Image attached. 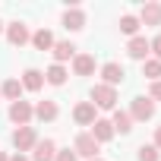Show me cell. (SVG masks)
Listing matches in <instances>:
<instances>
[{"mask_svg":"<svg viewBox=\"0 0 161 161\" xmlns=\"http://www.w3.org/2000/svg\"><path fill=\"white\" fill-rule=\"evenodd\" d=\"M10 161H32V158H25V155H19V152H16V155H13Z\"/></svg>","mask_w":161,"mask_h":161,"instance_id":"cell-29","label":"cell"},{"mask_svg":"<svg viewBox=\"0 0 161 161\" xmlns=\"http://www.w3.org/2000/svg\"><path fill=\"white\" fill-rule=\"evenodd\" d=\"M35 142H38V136H35L32 126H19V130H13V145H16L19 155H22V152H32Z\"/></svg>","mask_w":161,"mask_h":161,"instance_id":"cell-5","label":"cell"},{"mask_svg":"<svg viewBox=\"0 0 161 161\" xmlns=\"http://www.w3.org/2000/svg\"><path fill=\"white\" fill-rule=\"evenodd\" d=\"M54 161H79V158H76V152L63 148V152H57V158H54Z\"/></svg>","mask_w":161,"mask_h":161,"instance_id":"cell-27","label":"cell"},{"mask_svg":"<svg viewBox=\"0 0 161 161\" xmlns=\"http://www.w3.org/2000/svg\"><path fill=\"white\" fill-rule=\"evenodd\" d=\"M63 25H66L69 32H79V29H86V13L79 10V7L66 10V13H63Z\"/></svg>","mask_w":161,"mask_h":161,"instance_id":"cell-17","label":"cell"},{"mask_svg":"<svg viewBox=\"0 0 161 161\" xmlns=\"http://www.w3.org/2000/svg\"><path fill=\"white\" fill-rule=\"evenodd\" d=\"M57 158V142L54 139H38L32 148V161H54Z\"/></svg>","mask_w":161,"mask_h":161,"instance_id":"cell-9","label":"cell"},{"mask_svg":"<svg viewBox=\"0 0 161 161\" xmlns=\"http://www.w3.org/2000/svg\"><path fill=\"white\" fill-rule=\"evenodd\" d=\"M32 44H35L38 51H51V47H54V35H51L47 29H38V32L32 35Z\"/></svg>","mask_w":161,"mask_h":161,"instance_id":"cell-21","label":"cell"},{"mask_svg":"<svg viewBox=\"0 0 161 161\" xmlns=\"http://www.w3.org/2000/svg\"><path fill=\"white\" fill-rule=\"evenodd\" d=\"M92 161H104V158H92Z\"/></svg>","mask_w":161,"mask_h":161,"instance_id":"cell-31","label":"cell"},{"mask_svg":"<svg viewBox=\"0 0 161 161\" xmlns=\"http://www.w3.org/2000/svg\"><path fill=\"white\" fill-rule=\"evenodd\" d=\"M111 126H114V133H130V130H133V117H130L126 111H114Z\"/></svg>","mask_w":161,"mask_h":161,"instance_id":"cell-20","label":"cell"},{"mask_svg":"<svg viewBox=\"0 0 161 161\" xmlns=\"http://www.w3.org/2000/svg\"><path fill=\"white\" fill-rule=\"evenodd\" d=\"M142 76L152 79V82H158V79H161V60H155V57L145 60V63H142Z\"/></svg>","mask_w":161,"mask_h":161,"instance_id":"cell-22","label":"cell"},{"mask_svg":"<svg viewBox=\"0 0 161 161\" xmlns=\"http://www.w3.org/2000/svg\"><path fill=\"white\" fill-rule=\"evenodd\" d=\"M0 32H3V22H0Z\"/></svg>","mask_w":161,"mask_h":161,"instance_id":"cell-32","label":"cell"},{"mask_svg":"<svg viewBox=\"0 0 161 161\" xmlns=\"http://www.w3.org/2000/svg\"><path fill=\"white\" fill-rule=\"evenodd\" d=\"M44 86V73L41 69H35V66H29L25 73H22V89H29V92H38Z\"/></svg>","mask_w":161,"mask_h":161,"instance_id":"cell-16","label":"cell"},{"mask_svg":"<svg viewBox=\"0 0 161 161\" xmlns=\"http://www.w3.org/2000/svg\"><path fill=\"white\" fill-rule=\"evenodd\" d=\"M7 41H10L13 47H22L25 41H32L29 25H25V22H10V25H7Z\"/></svg>","mask_w":161,"mask_h":161,"instance_id":"cell-8","label":"cell"},{"mask_svg":"<svg viewBox=\"0 0 161 161\" xmlns=\"http://www.w3.org/2000/svg\"><path fill=\"white\" fill-rule=\"evenodd\" d=\"M92 139H95L98 145H101V142H111V139H114V126H111V120H101V117H98V120L92 123Z\"/></svg>","mask_w":161,"mask_h":161,"instance_id":"cell-11","label":"cell"},{"mask_svg":"<svg viewBox=\"0 0 161 161\" xmlns=\"http://www.w3.org/2000/svg\"><path fill=\"white\" fill-rule=\"evenodd\" d=\"M73 73L76 76H92L95 73V57L92 54H76L73 57Z\"/></svg>","mask_w":161,"mask_h":161,"instance_id":"cell-13","label":"cell"},{"mask_svg":"<svg viewBox=\"0 0 161 161\" xmlns=\"http://www.w3.org/2000/svg\"><path fill=\"white\" fill-rule=\"evenodd\" d=\"M148 98H152V101H161V79H158V82H152V89H148Z\"/></svg>","mask_w":161,"mask_h":161,"instance_id":"cell-26","label":"cell"},{"mask_svg":"<svg viewBox=\"0 0 161 161\" xmlns=\"http://www.w3.org/2000/svg\"><path fill=\"white\" fill-rule=\"evenodd\" d=\"M57 114H60V108H57V101H38L35 104V117L38 120H44V123H51V120H57Z\"/></svg>","mask_w":161,"mask_h":161,"instance_id":"cell-15","label":"cell"},{"mask_svg":"<svg viewBox=\"0 0 161 161\" xmlns=\"http://www.w3.org/2000/svg\"><path fill=\"white\" fill-rule=\"evenodd\" d=\"M73 120H76L79 126H92V123L98 120V114H95V104H92V101H79V104L73 108Z\"/></svg>","mask_w":161,"mask_h":161,"instance_id":"cell-6","label":"cell"},{"mask_svg":"<svg viewBox=\"0 0 161 161\" xmlns=\"http://www.w3.org/2000/svg\"><path fill=\"white\" fill-rule=\"evenodd\" d=\"M136 19H139V25H161V3H145Z\"/></svg>","mask_w":161,"mask_h":161,"instance_id":"cell-12","label":"cell"},{"mask_svg":"<svg viewBox=\"0 0 161 161\" xmlns=\"http://www.w3.org/2000/svg\"><path fill=\"white\" fill-rule=\"evenodd\" d=\"M101 79H104V86H111V89H117L120 82H123V79H126V69L120 66V63H104L101 66Z\"/></svg>","mask_w":161,"mask_h":161,"instance_id":"cell-7","label":"cell"},{"mask_svg":"<svg viewBox=\"0 0 161 161\" xmlns=\"http://www.w3.org/2000/svg\"><path fill=\"white\" fill-rule=\"evenodd\" d=\"M148 51L155 54V60H161V35H155V38L148 41Z\"/></svg>","mask_w":161,"mask_h":161,"instance_id":"cell-25","label":"cell"},{"mask_svg":"<svg viewBox=\"0 0 161 161\" xmlns=\"http://www.w3.org/2000/svg\"><path fill=\"white\" fill-rule=\"evenodd\" d=\"M66 76H69V73H66L63 63H51L47 73H44V82H51V86H63V82H66Z\"/></svg>","mask_w":161,"mask_h":161,"instance_id":"cell-18","label":"cell"},{"mask_svg":"<svg viewBox=\"0 0 161 161\" xmlns=\"http://www.w3.org/2000/svg\"><path fill=\"white\" fill-rule=\"evenodd\" d=\"M98 148H101V145L92 139V133H79V136H76V142H73L76 158H89V161H92V158H98Z\"/></svg>","mask_w":161,"mask_h":161,"instance_id":"cell-3","label":"cell"},{"mask_svg":"<svg viewBox=\"0 0 161 161\" xmlns=\"http://www.w3.org/2000/svg\"><path fill=\"white\" fill-rule=\"evenodd\" d=\"M0 161H10V155H7V152H0Z\"/></svg>","mask_w":161,"mask_h":161,"instance_id":"cell-30","label":"cell"},{"mask_svg":"<svg viewBox=\"0 0 161 161\" xmlns=\"http://www.w3.org/2000/svg\"><path fill=\"white\" fill-rule=\"evenodd\" d=\"M32 117H35V108H32L29 101H13V104H10V120H13L16 126H29Z\"/></svg>","mask_w":161,"mask_h":161,"instance_id":"cell-4","label":"cell"},{"mask_svg":"<svg viewBox=\"0 0 161 161\" xmlns=\"http://www.w3.org/2000/svg\"><path fill=\"white\" fill-rule=\"evenodd\" d=\"M51 54H54V63H63V60H73V57H76V44H73V41H54Z\"/></svg>","mask_w":161,"mask_h":161,"instance_id":"cell-14","label":"cell"},{"mask_svg":"<svg viewBox=\"0 0 161 161\" xmlns=\"http://www.w3.org/2000/svg\"><path fill=\"white\" fill-rule=\"evenodd\" d=\"M126 54H130L133 60H142V63H145V60H148V54H152V51H148V38H142V35L130 38V44H126Z\"/></svg>","mask_w":161,"mask_h":161,"instance_id":"cell-10","label":"cell"},{"mask_svg":"<svg viewBox=\"0 0 161 161\" xmlns=\"http://www.w3.org/2000/svg\"><path fill=\"white\" fill-rule=\"evenodd\" d=\"M152 145H155V148H158V152H161V126H158V130H155V142H152Z\"/></svg>","mask_w":161,"mask_h":161,"instance_id":"cell-28","label":"cell"},{"mask_svg":"<svg viewBox=\"0 0 161 161\" xmlns=\"http://www.w3.org/2000/svg\"><path fill=\"white\" fill-rule=\"evenodd\" d=\"M133 120H139V123H145V120H152L155 117V101L148 98V95H139V98H133V108L126 111Z\"/></svg>","mask_w":161,"mask_h":161,"instance_id":"cell-2","label":"cell"},{"mask_svg":"<svg viewBox=\"0 0 161 161\" xmlns=\"http://www.w3.org/2000/svg\"><path fill=\"white\" fill-rule=\"evenodd\" d=\"M92 104H95V108H104V111H114V108H117V89L98 82V86L92 89Z\"/></svg>","mask_w":161,"mask_h":161,"instance_id":"cell-1","label":"cell"},{"mask_svg":"<svg viewBox=\"0 0 161 161\" xmlns=\"http://www.w3.org/2000/svg\"><path fill=\"white\" fill-rule=\"evenodd\" d=\"M136 158H139V161H158V158H161V152H158L155 145H142Z\"/></svg>","mask_w":161,"mask_h":161,"instance_id":"cell-24","label":"cell"},{"mask_svg":"<svg viewBox=\"0 0 161 161\" xmlns=\"http://www.w3.org/2000/svg\"><path fill=\"white\" fill-rule=\"evenodd\" d=\"M120 32L136 38V32H139V19H136V16H130V13H126V16H120Z\"/></svg>","mask_w":161,"mask_h":161,"instance_id":"cell-23","label":"cell"},{"mask_svg":"<svg viewBox=\"0 0 161 161\" xmlns=\"http://www.w3.org/2000/svg\"><path fill=\"white\" fill-rule=\"evenodd\" d=\"M22 82H19V79H7V82H3V89H0V95H3V98H10V104L13 101H22Z\"/></svg>","mask_w":161,"mask_h":161,"instance_id":"cell-19","label":"cell"}]
</instances>
